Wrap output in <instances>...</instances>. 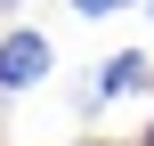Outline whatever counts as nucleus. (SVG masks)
<instances>
[{
  "mask_svg": "<svg viewBox=\"0 0 154 146\" xmlns=\"http://www.w3.org/2000/svg\"><path fill=\"white\" fill-rule=\"evenodd\" d=\"M146 81H154V57H146V49H114L106 65H89V81H81L73 114H106L114 98H130V89H146Z\"/></svg>",
  "mask_w": 154,
  "mask_h": 146,
  "instance_id": "f03ea898",
  "label": "nucleus"
},
{
  "mask_svg": "<svg viewBox=\"0 0 154 146\" xmlns=\"http://www.w3.org/2000/svg\"><path fill=\"white\" fill-rule=\"evenodd\" d=\"M122 8H138V0H73V16H122Z\"/></svg>",
  "mask_w": 154,
  "mask_h": 146,
  "instance_id": "7ed1b4c3",
  "label": "nucleus"
},
{
  "mask_svg": "<svg viewBox=\"0 0 154 146\" xmlns=\"http://www.w3.org/2000/svg\"><path fill=\"white\" fill-rule=\"evenodd\" d=\"M8 8H32V0H0V16H8Z\"/></svg>",
  "mask_w": 154,
  "mask_h": 146,
  "instance_id": "20e7f679",
  "label": "nucleus"
},
{
  "mask_svg": "<svg viewBox=\"0 0 154 146\" xmlns=\"http://www.w3.org/2000/svg\"><path fill=\"white\" fill-rule=\"evenodd\" d=\"M146 146H154V130H146Z\"/></svg>",
  "mask_w": 154,
  "mask_h": 146,
  "instance_id": "423d86ee",
  "label": "nucleus"
},
{
  "mask_svg": "<svg viewBox=\"0 0 154 146\" xmlns=\"http://www.w3.org/2000/svg\"><path fill=\"white\" fill-rule=\"evenodd\" d=\"M146 89H154V81H146Z\"/></svg>",
  "mask_w": 154,
  "mask_h": 146,
  "instance_id": "0eeeda50",
  "label": "nucleus"
},
{
  "mask_svg": "<svg viewBox=\"0 0 154 146\" xmlns=\"http://www.w3.org/2000/svg\"><path fill=\"white\" fill-rule=\"evenodd\" d=\"M57 73V41L41 33V24H8L0 33V98H24V89H41Z\"/></svg>",
  "mask_w": 154,
  "mask_h": 146,
  "instance_id": "f257e3e1",
  "label": "nucleus"
},
{
  "mask_svg": "<svg viewBox=\"0 0 154 146\" xmlns=\"http://www.w3.org/2000/svg\"><path fill=\"white\" fill-rule=\"evenodd\" d=\"M146 16H154V0H146Z\"/></svg>",
  "mask_w": 154,
  "mask_h": 146,
  "instance_id": "39448f33",
  "label": "nucleus"
}]
</instances>
